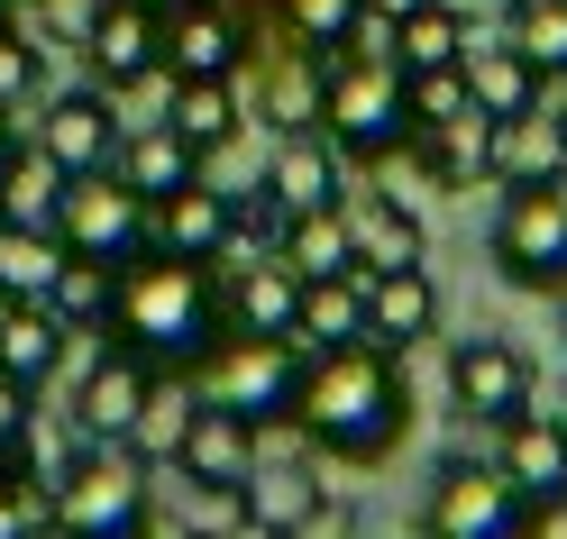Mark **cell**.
Wrapping results in <instances>:
<instances>
[{"instance_id":"obj_1","label":"cell","mask_w":567,"mask_h":539,"mask_svg":"<svg viewBox=\"0 0 567 539\" xmlns=\"http://www.w3.org/2000/svg\"><path fill=\"white\" fill-rule=\"evenodd\" d=\"M293 429L321 457L339 466H375L394 457V439L412 429V384H403V356H384L367 339L302 356V384H293Z\"/></svg>"},{"instance_id":"obj_26","label":"cell","mask_w":567,"mask_h":539,"mask_svg":"<svg viewBox=\"0 0 567 539\" xmlns=\"http://www.w3.org/2000/svg\"><path fill=\"white\" fill-rule=\"evenodd\" d=\"M55 366H64V320L47 302H10V311H0V375L38 393Z\"/></svg>"},{"instance_id":"obj_24","label":"cell","mask_w":567,"mask_h":539,"mask_svg":"<svg viewBox=\"0 0 567 539\" xmlns=\"http://www.w3.org/2000/svg\"><path fill=\"white\" fill-rule=\"evenodd\" d=\"M64 174L38 137H19L10 147V165H0V229H55V201H64Z\"/></svg>"},{"instance_id":"obj_28","label":"cell","mask_w":567,"mask_h":539,"mask_svg":"<svg viewBox=\"0 0 567 539\" xmlns=\"http://www.w3.org/2000/svg\"><path fill=\"white\" fill-rule=\"evenodd\" d=\"M238 120H247L238 83H174V101H165V128L184 137L193 156H220L229 137H238Z\"/></svg>"},{"instance_id":"obj_51","label":"cell","mask_w":567,"mask_h":539,"mask_svg":"<svg viewBox=\"0 0 567 539\" xmlns=\"http://www.w3.org/2000/svg\"><path fill=\"white\" fill-rule=\"evenodd\" d=\"M156 10H184V0H156Z\"/></svg>"},{"instance_id":"obj_20","label":"cell","mask_w":567,"mask_h":539,"mask_svg":"<svg viewBox=\"0 0 567 539\" xmlns=\"http://www.w3.org/2000/svg\"><path fill=\"white\" fill-rule=\"evenodd\" d=\"M457 74H467V101L485 120H513V111H530V101H549V83H540V64H530L513 38H467V55H457Z\"/></svg>"},{"instance_id":"obj_21","label":"cell","mask_w":567,"mask_h":539,"mask_svg":"<svg viewBox=\"0 0 567 539\" xmlns=\"http://www.w3.org/2000/svg\"><path fill=\"white\" fill-rule=\"evenodd\" d=\"M348 210V238H358V266L375 274V266H421V210L403 201V193H348L339 201Z\"/></svg>"},{"instance_id":"obj_14","label":"cell","mask_w":567,"mask_h":539,"mask_svg":"<svg viewBox=\"0 0 567 539\" xmlns=\"http://www.w3.org/2000/svg\"><path fill=\"white\" fill-rule=\"evenodd\" d=\"M431 330H440V283H431V266H375V274H367V348L412 356Z\"/></svg>"},{"instance_id":"obj_23","label":"cell","mask_w":567,"mask_h":539,"mask_svg":"<svg viewBox=\"0 0 567 539\" xmlns=\"http://www.w3.org/2000/svg\"><path fill=\"white\" fill-rule=\"evenodd\" d=\"M257 466V421H238L229 403H193V429H184V448H174V476H247Z\"/></svg>"},{"instance_id":"obj_32","label":"cell","mask_w":567,"mask_h":539,"mask_svg":"<svg viewBox=\"0 0 567 539\" xmlns=\"http://www.w3.org/2000/svg\"><path fill=\"white\" fill-rule=\"evenodd\" d=\"M193 375H156V393H147V412L128 421V439L120 448H137L147 466H174V448H184V429H193Z\"/></svg>"},{"instance_id":"obj_37","label":"cell","mask_w":567,"mask_h":539,"mask_svg":"<svg viewBox=\"0 0 567 539\" xmlns=\"http://www.w3.org/2000/svg\"><path fill=\"white\" fill-rule=\"evenodd\" d=\"M38 92H47V46L28 38L19 19H10V28H0V111L19 120V111H28Z\"/></svg>"},{"instance_id":"obj_44","label":"cell","mask_w":567,"mask_h":539,"mask_svg":"<svg viewBox=\"0 0 567 539\" xmlns=\"http://www.w3.org/2000/svg\"><path fill=\"white\" fill-rule=\"evenodd\" d=\"M522 530H530V539H567V494L530 502V512H522Z\"/></svg>"},{"instance_id":"obj_34","label":"cell","mask_w":567,"mask_h":539,"mask_svg":"<svg viewBox=\"0 0 567 539\" xmlns=\"http://www.w3.org/2000/svg\"><path fill=\"white\" fill-rule=\"evenodd\" d=\"M257 92H266L275 128H321V55H311L302 38L284 46V64H266V74H257Z\"/></svg>"},{"instance_id":"obj_4","label":"cell","mask_w":567,"mask_h":539,"mask_svg":"<svg viewBox=\"0 0 567 539\" xmlns=\"http://www.w3.org/2000/svg\"><path fill=\"white\" fill-rule=\"evenodd\" d=\"M321 137L339 147V165H394L412 111H403V64L375 55H330L321 64Z\"/></svg>"},{"instance_id":"obj_9","label":"cell","mask_w":567,"mask_h":539,"mask_svg":"<svg viewBox=\"0 0 567 539\" xmlns=\"http://www.w3.org/2000/svg\"><path fill=\"white\" fill-rule=\"evenodd\" d=\"M257 64V38L229 0H184L165 10V83H238Z\"/></svg>"},{"instance_id":"obj_12","label":"cell","mask_w":567,"mask_h":539,"mask_svg":"<svg viewBox=\"0 0 567 539\" xmlns=\"http://www.w3.org/2000/svg\"><path fill=\"white\" fill-rule=\"evenodd\" d=\"M485 184H504V193L567 184V120H558V101H530V111L485 128Z\"/></svg>"},{"instance_id":"obj_5","label":"cell","mask_w":567,"mask_h":539,"mask_svg":"<svg viewBox=\"0 0 567 539\" xmlns=\"http://www.w3.org/2000/svg\"><path fill=\"white\" fill-rule=\"evenodd\" d=\"M293 384H302V348L293 339H210L202 366H193V393H210V403H229L238 421L257 429H284L293 421Z\"/></svg>"},{"instance_id":"obj_15","label":"cell","mask_w":567,"mask_h":539,"mask_svg":"<svg viewBox=\"0 0 567 539\" xmlns=\"http://www.w3.org/2000/svg\"><path fill=\"white\" fill-rule=\"evenodd\" d=\"M293 293H302V274L284 257L229 266L220 274V330L229 339H293Z\"/></svg>"},{"instance_id":"obj_52","label":"cell","mask_w":567,"mask_h":539,"mask_svg":"<svg viewBox=\"0 0 567 539\" xmlns=\"http://www.w3.org/2000/svg\"><path fill=\"white\" fill-rule=\"evenodd\" d=\"M513 539H530V530H513Z\"/></svg>"},{"instance_id":"obj_6","label":"cell","mask_w":567,"mask_h":539,"mask_svg":"<svg viewBox=\"0 0 567 539\" xmlns=\"http://www.w3.org/2000/svg\"><path fill=\"white\" fill-rule=\"evenodd\" d=\"M485 257H494V274H504L513 293H558V283H567V184L504 193Z\"/></svg>"},{"instance_id":"obj_18","label":"cell","mask_w":567,"mask_h":539,"mask_svg":"<svg viewBox=\"0 0 567 539\" xmlns=\"http://www.w3.org/2000/svg\"><path fill=\"white\" fill-rule=\"evenodd\" d=\"M147 393H156V366L128 356V348H111L83 375V393H74V429H83V439H128V421L147 412Z\"/></svg>"},{"instance_id":"obj_43","label":"cell","mask_w":567,"mask_h":539,"mask_svg":"<svg viewBox=\"0 0 567 539\" xmlns=\"http://www.w3.org/2000/svg\"><path fill=\"white\" fill-rule=\"evenodd\" d=\"M348 530H358V512H348L339 494H321V502H311V512H302L293 530H284V539H348Z\"/></svg>"},{"instance_id":"obj_48","label":"cell","mask_w":567,"mask_h":539,"mask_svg":"<svg viewBox=\"0 0 567 539\" xmlns=\"http://www.w3.org/2000/svg\"><path fill=\"white\" fill-rule=\"evenodd\" d=\"M549 101H558V120H567V83H558V92H549Z\"/></svg>"},{"instance_id":"obj_7","label":"cell","mask_w":567,"mask_h":539,"mask_svg":"<svg viewBox=\"0 0 567 539\" xmlns=\"http://www.w3.org/2000/svg\"><path fill=\"white\" fill-rule=\"evenodd\" d=\"M530 502L513 494L504 466H476V457H440L431 476V502H421V539H513Z\"/></svg>"},{"instance_id":"obj_49","label":"cell","mask_w":567,"mask_h":539,"mask_svg":"<svg viewBox=\"0 0 567 539\" xmlns=\"http://www.w3.org/2000/svg\"><path fill=\"white\" fill-rule=\"evenodd\" d=\"M10 302H19V293H10V283H0V311H10Z\"/></svg>"},{"instance_id":"obj_31","label":"cell","mask_w":567,"mask_h":539,"mask_svg":"<svg viewBox=\"0 0 567 539\" xmlns=\"http://www.w3.org/2000/svg\"><path fill=\"white\" fill-rule=\"evenodd\" d=\"M111 283H120V266H101V257H64V266H55L47 311L64 320V339H92L101 320H111Z\"/></svg>"},{"instance_id":"obj_16","label":"cell","mask_w":567,"mask_h":539,"mask_svg":"<svg viewBox=\"0 0 567 539\" xmlns=\"http://www.w3.org/2000/svg\"><path fill=\"white\" fill-rule=\"evenodd\" d=\"M494 466L513 476V494L522 502H549V494H567V412H513L504 421V448H494Z\"/></svg>"},{"instance_id":"obj_2","label":"cell","mask_w":567,"mask_h":539,"mask_svg":"<svg viewBox=\"0 0 567 539\" xmlns=\"http://www.w3.org/2000/svg\"><path fill=\"white\" fill-rule=\"evenodd\" d=\"M101 339L147 356L156 375H193L202 348L220 339V283H210L202 257H174V247H137L111 283V320Z\"/></svg>"},{"instance_id":"obj_3","label":"cell","mask_w":567,"mask_h":539,"mask_svg":"<svg viewBox=\"0 0 567 539\" xmlns=\"http://www.w3.org/2000/svg\"><path fill=\"white\" fill-rule=\"evenodd\" d=\"M147 530H156L147 457L120 439H83L47 485V539H147Z\"/></svg>"},{"instance_id":"obj_22","label":"cell","mask_w":567,"mask_h":539,"mask_svg":"<svg viewBox=\"0 0 567 539\" xmlns=\"http://www.w3.org/2000/svg\"><path fill=\"white\" fill-rule=\"evenodd\" d=\"M220 229H229V193H210L202 174H193V184H174L165 201H147V247H174V257H202L210 266Z\"/></svg>"},{"instance_id":"obj_19","label":"cell","mask_w":567,"mask_h":539,"mask_svg":"<svg viewBox=\"0 0 567 539\" xmlns=\"http://www.w3.org/2000/svg\"><path fill=\"white\" fill-rule=\"evenodd\" d=\"M348 339H367V274L358 266H348V274H302V293H293V348L321 356V348H348Z\"/></svg>"},{"instance_id":"obj_13","label":"cell","mask_w":567,"mask_h":539,"mask_svg":"<svg viewBox=\"0 0 567 539\" xmlns=\"http://www.w3.org/2000/svg\"><path fill=\"white\" fill-rule=\"evenodd\" d=\"M38 147L64 165V174H101L120 156V111L101 83H74V92H47L38 101Z\"/></svg>"},{"instance_id":"obj_47","label":"cell","mask_w":567,"mask_h":539,"mask_svg":"<svg viewBox=\"0 0 567 539\" xmlns=\"http://www.w3.org/2000/svg\"><path fill=\"white\" fill-rule=\"evenodd\" d=\"M10 19H19V0H0V28H10Z\"/></svg>"},{"instance_id":"obj_50","label":"cell","mask_w":567,"mask_h":539,"mask_svg":"<svg viewBox=\"0 0 567 539\" xmlns=\"http://www.w3.org/2000/svg\"><path fill=\"white\" fill-rule=\"evenodd\" d=\"M558 320H567V283H558Z\"/></svg>"},{"instance_id":"obj_27","label":"cell","mask_w":567,"mask_h":539,"mask_svg":"<svg viewBox=\"0 0 567 539\" xmlns=\"http://www.w3.org/2000/svg\"><path fill=\"white\" fill-rule=\"evenodd\" d=\"M275 257L293 266V274H348L358 266V238H348V210L330 201V210H293V220L275 229ZM367 274V266H358Z\"/></svg>"},{"instance_id":"obj_35","label":"cell","mask_w":567,"mask_h":539,"mask_svg":"<svg viewBox=\"0 0 567 539\" xmlns=\"http://www.w3.org/2000/svg\"><path fill=\"white\" fill-rule=\"evenodd\" d=\"M504 38H513L530 64H540L549 92L567 83V0H513V28H504Z\"/></svg>"},{"instance_id":"obj_41","label":"cell","mask_w":567,"mask_h":539,"mask_svg":"<svg viewBox=\"0 0 567 539\" xmlns=\"http://www.w3.org/2000/svg\"><path fill=\"white\" fill-rule=\"evenodd\" d=\"M28 439H38V393L0 375V457H28Z\"/></svg>"},{"instance_id":"obj_25","label":"cell","mask_w":567,"mask_h":539,"mask_svg":"<svg viewBox=\"0 0 567 539\" xmlns=\"http://www.w3.org/2000/svg\"><path fill=\"white\" fill-rule=\"evenodd\" d=\"M111 174H120V184H128L137 201H165L174 184H193V174H202V156H193L184 137H174V128L156 120V128H120V156H111Z\"/></svg>"},{"instance_id":"obj_38","label":"cell","mask_w":567,"mask_h":539,"mask_svg":"<svg viewBox=\"0 0 567 539\" xmlns=\"http://www.w3.org/2000/svg\"><path fill=\"white\" fill-rule=\"evenodd\" d=\"M0 539H47V485L28 457H0Z\"/></svg>"},{"instance_id":"obj_39","label":"cell","mask_w":567,"mask_h":539,"mask_svg":"<svg viewBox=\"0 0 567 539\" xmlns=\"http://www.w3.org/2000/svg\"><path fill=\"white\" fill-rule=\"evenodd\" d=\"M403 111H412V128H440V120H457V111H476V101H467V74H457V64L403 74Z\"/></svg>"},{"instance_id":"obj_29","label":"cell","mask_w":567,"mask_h":539,"mask_svg":"<svg viewBox=\"0 0 567 539\" xmlns=\"http://www.w3.org/2000/svg\"><path fill=\"white\" fill-rule=\"evenodd\" d=\"M184 539H247V476H174Z\"/></svg>"},{"instance_id":"obj_11","label":"cell","mask_w":567,"mask_h":539,"mask_svg":"<svg viewBox=\"0 0 567 539\" xmlns=\"http://www.w3.org/2000/svg\"><path fill=\"white\" fill-rule=\"evenodd\" d=\"M449 403L467 421H485V429H504L530 403V356L513 339H457L449 348Z\"/></svg>"},{"instance_id":"obj_8","label":"cell","mask_w":567,"mask_h":539,"mask_svg":"<svg viewBox=\"0 0 567 539\" xmlns=\"http://www.w3.org/2000/svg\"><path fill=\"white\" fill-rule=\"evenodd\" d=\"M55 238H64V257H101V266H128L137 247H147V201H137L111 165L101 174H74L55 201Z\"/></svg>"},{"instance_id":"obj_45","label":"cell","mask_w":567,"mask_h":539,"mask_svg":"<svg viewBox=\"0 0 567 539\" xmlns=\"http://www.w3.org/2000/svg\"><path fill=\"white\" fill-rule=\"evenodd\" d=\"M10 147H19V128H10V111H0V165H10Z\"/></svg>"},{"instance_id":"obj_33","label":"cell","mask_w":567,"mask_h":539,"mask_svg":"<svg viewBox=\"0 0 567 539\" xmlns=\"http://www.w3.org/2000/svg\"><path fill=\"white\" fill-rule=\"evenodd\" d=\"M467 38H476V28L457 19L449 0H421L412 19H394V64H403V74H431V64H457V55H467Z\"/></svg>"},{"instance_id":"obj_42","label":"cell","mask_w":567,"mask_h":539,"mask_svg":"<svg viewBox=\"0 0 567 539\" xmlns=\"http://www.w3.org/2000/svg\"><path fill=\"white\" fill-rule=\"evenodd\" d=\"M339 55H375V64H394V19L375 10V0H358V19H348V38Z\"/></svg>"},{"instance_id":"obj_36","label":"cell","mask_w":567,"mask_h":539,"mask_svg":"<svg viewBox=\"0 0 567 539\" xmlns=\"http://www.w3.org/2000/svg\"><path fill=\"white\" fill-rule=\"evenodd\" d=\"M55 266H64V238L55 229H0V283H10L19 302H47Z\"/></svg>"},{"instance_id":"obj_30","label":"cell","mask_w":567,"mask_h":539,"mask_svg":"<svg viewBox=\"0 0 567 539\" xmlns=\"http://www.w3.org/2000/svg\"><path fill=\"white\" fill-rule=\"evenodd\" d=\"M321 494H330V485L311 476V466H247V530L284 539V530H293Z\"/></svg>"},{"instance_id":"obj_40","label":"cell","mask_w":567,"mask_h":539,"mask_svg":"<svg viewBox=\"0 0 567 539\" xmlns=\"http://www.w3.org/2000/svg\"><path fill=\"white\" fill-rule=\"evenodd\" d=\"M348 19H358V0H284V28L311 46V55H339V38H348Z\"/></svg>"},{"instance_id":"obj_10","label":"cell","mask_w":567,"mask_h":539,"mask_svg":"<svg viewBox=\"0 0 567 539\" xmlns=\"http://www.w3.org/2000/svg\"><path fill=\"white\" fill-rule=\"evenodd\" d=\"M83 55H92V83L111 101L137 83H165V10L156 0H101L83 28Z\"/></svg>"},{"instance_id":"obj_17","label":"cell","mask_w":567,"mask_h":539,"mask_svg":"<svg viewBox=\"0 0 567 539\" xmlns=\"http://www.w3.org/2000/svg\"><path fill=\"white\" fill-rule=\"evenodd\" d=\"M266 193H275L284 220H293V210H330V201H348L339 147H330L321 128H284V147H275V165H266Z\"/></svg>"},{"instance_id":"obj_46","label":"cell","mask_w":567,"mask_h":539,"mask_svg":"<svg viewBox=\"0 0 567 539\" xmlns=\"http://www.w3.org/2000/svg\"><path fill=\"white\" fill-rule=\"evenodd\" d=\"M375 10H384V19H412V10H421V0H375Z\"/></svg>"}]
</instances>
